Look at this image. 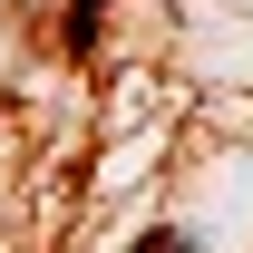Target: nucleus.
<instances>
[{
  "label": "nucleus",
  "mask_w": 253,
  "mask_h": 253,
  "mask_svg": "<svg viewBox=\"0 0 253 253\" xmlns=\"http://www.w3.org/2000/svg\"><path fill=\"white\" fill-rule=\"evenodd\" d=\"M97 20H107V0H68V49H88Z\"/></svg>",
  "instance_id": "1"
},
{
  "label": "nucleus",
  "mask_w": 253,
  "mask_h": 253,
  "mask_svg": "<svg viewBox=\"0 0 253 253\" xmlns=\"http://www.w3.org/2000/svg\"><path fill=\"white\" fill-rule=\"evenodd\" d=\"M136 253H185V234H146V244H136Z\"/></svg>",
  "instance_id": "2"
}]
</instances>
